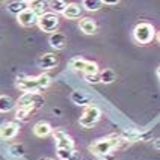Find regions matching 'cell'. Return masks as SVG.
<instances>
[{"mask_svg":"<svg viewBox=\"0 0 160 160\" xmlns=\"http://www.w3.org/2000/svg\"><path fill=\"white\" fill-rule=\"evenodd\" d=\"M50 77L47 74H41V76H36V77H26V76H21L17 80V88L24 91V92H39L45 89L50 85Z\"/></svg>","mask_w":160,"mask_h":160,"instance_id":"1","label":"cell"},{"mask_svg":"<svg viewBox=\"0 0 160 160\" xmlns=\"http://www.w3.org/2000/svg\"><path fill=\"white\" fill-rule=\"evenodd\" d=\"M119 143H121L119 136L112 134V136H107V138H103V139L95 141V142L89 147V150H91V152H94L95 156H98V157H106V156H109L115 148L119 147Z\"/></svg>","mask_w":160,"mask_h":160,"instance_id":"2","label":"cell"},{"mask_svg":"<svg viewBox=\"0 0 160 160\" xmlns=\"http://www.w3.org/2000/svg\"><path fill=\"white\" fill-rule=\"evenodd\" d=\"M42 104H44V97L36 92H24L17 101L18 109H32L33 112L38 110Z\"/></svg>","mask_w":160,"mask_h":160,"instance_id":"3","label":"cell"},{"mask_svg":"<svg viewBox=\"0 0 160 160\" xmlns=\"http://www.w3.org/2000/svg\"><path fill=\"white\" fill-rule=\"evenodd\" d=\"M133 36L139 44H150L156 36V29L150 23H139L134 27Z\"/></svg>","mask_w":160,"mask_h":160,"instance_id":"4","label":"cell"},{"mask_svg":"<svg viewBox=\"0 0 160 160\" xmlns=\"http://www.w3.org/2000/svg\"><path fill=\"white\" fill-rule=\"evenodd\" d=\"M70 68L77 72H83V74H97L98 72V65L95 62L86 61L83 58H72L70 61Z\"/></svg>","mask_w":160,"mask_h":160,"instance_id":"5","label":"cell"},{"mask_svg":"<svg viewBox=\"0 0 160 160\" xmlns=\"http://www.w3.org/2000/svg\"><path fill=\"white\" fill-rule=\"evenodd\" d=\"M100 116H101L100 109H98L97 106L89 104V106L85 109L83 115L80 116L79 122H80V125H82V127H85V128H91V127H94V125L98 122Z\"/></svg>","mask_w":160,"mask_h":160,"instance_id":"6","label":"cell"},{"mask_svg":"<svg viewBox=\"0 0 160 160\" xmlns=\"http://www.w3.org/2000/svg\"><path fill=\"white\" fill-rule=\"evenodd\" d=\"M38 26L42 32L47 33H54L56 29L59 26V17L53 14V12H45L44 15L38 18Z\"/></svg>","mask_w":160,"mask_h":160,"instance_id":"7","label":"cell"},{"mask_svg":"<svg viewBox=\"0 0 160 160\" xmlns=\"http://www.w3.org/2000/svg\"><path fill=\"white\" fill-rule=\"evenodd\" d=\"M54 141H56V148L58 150H74V141L70 134H67L62 130L54 132Z\"/></svg>","mask_w":160,"mask_h":160,"instance_id":"8","label":"cell"},{"mask_svg":"<svg viewBox=\"0 0 160 160\" xmlns=\"http://www.w3.org/2000/svg\"><path fill=\"white\" fill-rule=\"evenodd\" d=\"M18 128H20V125L18 122L15 121H9V122H5V124L0 127V138L2 139H12V138H15L18 133Z\"/></svg>","mask_w":160,"mask_h":160,"instance_id":"9","label":"cell"},{"mask_svg":"<svg viewBox=\"0 0 160 160\" xmlns=\"http://www.w3.org/2000/svg\"><path fill=\"white\" fill-rule=\"evenodd\" d=\"M17 18H18V23L24 27H32V26H35V24H38V17L30 9H26L21 14H18Z\"/></svg>","mask_w":160,"mask_h":160,"instance_id":"10","label":"cell"},{"mask_svg":"<svg viewBox=\"0 0 160 160\" xmlns=\"http://www.w3.org/2000/svg\"><path fill=\"white\" fill-rule=\"evenodd\" d=\"M56 63H58V58L54 53H45L38 59V65L42 70H52L56 67Z\"/></svg>","mask_w":160,"mask_h":160,"instance_id":"11","label":"cell"},{"mask_svg":"<svg viewBox=\"0 0 160 160\" xmlns=\"http://www.w3.org/2000/svg\"><path fill=\"white\" fill-rule=\"evenodd\" d=\"M71 101L77 106H89V103L92 101V97L83 91H74L71 94Z\"/></svg>","mask_w":160,"mask_h":160,"instance_id":"12","label":"cell"},{"mask_svg":"<svg viewBox=\"0 0 160 160\" xmlns=\"http://www.w3.org/2000/svg\"><path fill=\"white\" fill-rule=\"evenodd\" d=\"M82 11H83V8H82L80 5H77V3H68L67 8L63 9L62 14L65 18L74 20V18H79L80 15H82Z\"/></svg>","mask_w":160,"mask_h":160,"instance_id":"13","label":"cell"},{"mask_svg":"<svg viewBox=\"0 0 160 160\" xmlns=\"http://www.w3.org/2000/svg\"><path fill=\"white\" fill-rule=\"evenodd\" d=\"M47 8H48V2H42V0H32V2H29V9L38 18L41 17V15H44Z\"/></svg>","mask_w":160,"mask_h":160,"instance_id":"14","label":"cell"},{"mask_svg":"<svg viewBox=\"0 0 160 160\" xmlns=\"http://www.w3.org/2000/svg\"><path fill=\"white\" fill-rule=\"evenodd\" d=\"M50 45L56 48V50H63L65 48V45H67V36L62 35V33H59V32H54L50 35Z\"/></svg>","mask_w":160,"mask_h":160,"instance_id":"15","label":"cell"},{"mask_svg":"<svg viewBox=\"0 0 160 160\" xmlns=\"http://www.w3.org/2000/svg\"><path fill=\"white\" fill-rule=\"evenodd\" d=\"M79 27H80V30H82L83 33L92 35V33H95V30H97V23H95L92 18L85 17L83 20H80Z\"/></svg>","mask_w":160,"mask_h":160,"instance_id":"16","label":"cell"},{"mask_svg":"<svg viewBox=\"0 0 160 160\" xmlns=\"http://www.w3.org/2000/svg\"><path fill=\"white\" fill-rule=\"evenodd\" d=\"M33 133L38 136V138H45L52 133V125L48 122H44V121H39L36 122L35 127H33Z\"/></svg>","mask_w":160,"mask_h":160,"instance_id":"17","label":"cell"},{"mask_svg":"<svg viewBox=\"0 0 160 160\" xmlns=\"http://www.w3.org/2000/svg\"><path fill=\"white\" fill-rule=\"evenodd\" d=\"M26 9H29V2H23V0L21 2H11L8 5V11L11 14H15V15L21 14Z\"/></svg>","mask_w":160,"mask_h":160,"instance_id":"18","label":"cell"},{"mask_svg":"<svg viewBox=\"0 0 160 160\" xmlns=\"http://www.w3.org/2000/svg\"><path fill=\"white\" fill-rule=\"evenodd\" d=\"M119 139L125 143H132V142H136V141L141 139V133H139L138 130H125V132L121 133Z\"/></svg>","mask_w":160,"mask_h":160,"instance_id":"19","label":"cell"},{"mask_svg":"<svg viewBox=\"0 0 160 160\" xmlns=\"http://www.w3.org/2000/svg\"><path fill=\"white\" fill-rule=\"evenodd\" d=\"M15 106L14 100L9 95H0V112H9Z\"/></svg>","mask_w":160,"mask_h":160,"instance_id":"20","label":"cell"},{"mask_svg":"<svg viewBox=\"0 0 160 160\" xmlns=\"http://www.w3.org/2000/svg\"><path fill=\"white\" fill-rule=\"evenodd\" d=\"M82 8H85L86 11H91V12H95V11L103 8V2L101 0H85Z\"/></svg>","mask_w":160,"mask_h":160,"instance_id":"21","label":"cell"},{"mask_svg":"<svg viewBox=\"0 0 160 160\" xmlns=\"http://www.w3.org/2000/svg\"><path fill=\"white\" fill-rule=\"evenodd\" d=\"M67 5H68V3H67V2H63V0H54V2H48V6H52V12H53V14H56V15H58V14H62L63 12V9L67 8Z\"/></svg>","mask_w":160,"mask_h":160,"instance_id":"22","label":"cell"},{"mask_svg":"<svg viewBox=\"0 0 160 160\" xmlns=\"http://www.w3.org/2000/svg\"><path fill=\"white\" fill-rule=\"evenodd\" d=\"M116 80V74L112 70H104L100 72V83H112Z\"/></svg>","mask_w":160,"mask_h":160,"instance_id":"23","label":"cell"},{"mask_svg":"<svg viewBox=\"0 0 160 160\" xmlns=\"http://www.w3.org/2000/svg\"><path fill=\"white\" fill-rule=\"evenodd\" d=\"M32 113H33L32 109H17V112H15V119H18V121H24V119H27Z\"/></svg>","mask_w":160,"mask_h":160,"instance_id":"24","label":"cell"},{"mask_svg":"<svg viewBox=\"0 0 160 160\" xmlns=\"http://www.w3.org/2000/svg\"><path fill=\"white\" fill-rule=\"evenodd\" d=\"M9 151H11V154H12L14 157H23V156H24V147L20 145V143H15V145L11 147Z\"/></svg>","mask_w":160,"mask_h":160,"instance_id":"25","label":"cell"},{"mask_svg":"<svg viewBox=\"0 0 160 160\" xmlns=\"http://www.w3.org/2000/svg\"><path fill=\"white\" fill-rule=\"evenodd\" d=\"M85 80L89 85H97V83H100V72H97V74H85Z\"/></svg>","mask_w":160,"mask_h":160,"instance_id":"26","label":"cell"},{"mask_svg":"<svg viewBox=\"0 0 160 160\" xmlns=\"http://www.w3.org/2000/svg\"><path fill=\"white\" fill-rule=\"evenodd\" d=\"M71 151H72V150H71ZM71 151H70V150H58L56 152H58V157H59L61 160H67L68 157H70Z\"/></svg>","mask_w":160,"mask_h":160,"instance_id":"27","label":"cell"},{"mask_svg":"<svg viewBox=\"0 0 160 160\" xmlns=\"http://www.w3.org/2000/svg\"><path fill=\"white\" fill-rule=\"evenodd\" d=\"M67 160H82V154H80V151H77V150H72L71 154H70V157Z\"/></svg>","mask_w":160,"mask_h":160,"instance_id":"28","label":"cell"},{"mask_svg":"<svg viewBox=\"0 0 160 160\" xmlns=\"http://www.w3.org/2000/svg\"><path fill=\"white\" fill-rule=\"evenodd\" d=\"M103 5H118V0H104Z\"/></svg>","mask_w":160,"mask_h":160,"instance_id":"29","label":"cell"},{"mask_svg":"<svg viewBox=\"0 0 160 160\" xmlns=\"http://www.w3.org/2000/svg\"><path fill=\"white\" fill-rule=\"evenodd\" d=\"M39 160H53V159H50V157H41Z\"/></svg>","mask_w":160,"mask_h":160,"instance_id":"30","label":"cell"}]
</instances>
